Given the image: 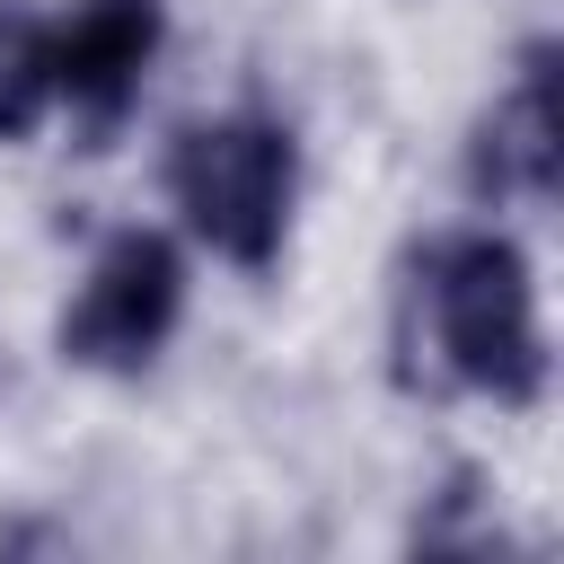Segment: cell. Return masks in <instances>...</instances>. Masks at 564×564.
I'll list each match as a JSON object with an SVG mask.
<instances>
[{
  "mask_svg": "<svg viewBox=\"0 0 564 564\" xmlns=\"http://www.w3.org/2000/svg\"><path fill=\"white\" fill-rule=\"evenodd\" d=\"M432 326H441L449 370L467 388H485V397L520 405L546 379L538 317H529V264L502 238H449L432 256Z\"/></svg>",
  "mask_w": 564,
  "mask_h": 564,
  "instance_id": "cell-1",
  "label": "cell"
},
{
  "mask_svg": "<svg viewBox=\"0 0 564 564\" xmlns=\"http://www.w3.org/2000/svg\"><path fill=\"white\" fill-rule=\"evenodd\" d=\"M167 185L185 203V220L238 256V264H273L282 247V212H291V141L282 123H256V115H220V123H194L167 159Z\"/></svg>",
  "mask_w": 564,
  "mask_h": 564,
  "instance_id": "cell-2",
  "label": "cell"
},
{
  "mask_svg": "<svg viewBox=\"0 0 564 564\" xmlns=\"http://www.w3.org/2000/svg\"><path fill=\"white\" fill-rule=\"evenodd\" d=\"M167 326H176V256L159 238H115L62 317V352L97 370H132L159 352Z\"/></svg>",
  "mask_w": 564,
  "mask_h": 564,
  "instance_id": "cell-3",
  "label": "cell"
},
{
  "mask_svg": "<svg viewBox=\"0 0 564 564\" xmlns=\"http://www.w3.org/2000/svg\"><path fill=\"white\" fill-rule=\"evenodd\" d=\"M159 44V0H79L70 26L44 35L53 53V88L88 115H115L132 88H141V62Z\"/></svg>",
  "mask_w": 564,
  "mask_h": 564,
  "instance_id": "cell-4",
  "label": "cell"
},
{
  "mask_svg": "<svg viewBox=\"0 0 564 564\" xmlns=\"http://www.w3.org/2000/svg\"><path fill=\"white\" fill-rule=\"evenodd\" d=\"M564 167V123H555V53H529L520 88L485 115L476 141V194H546Z\"/></svg>",
  "mask_w": 564,
  "mask_h": 564,
  "instance_id": "cell-5",
  "label": "cell"
},
{
  "mask_svg": "<svg viewBox=\"0 0 564 564\" xmlns=\"http://www.w3.org/2000/svg\"><path fill=\"white\" fill-rule=\"evenodd\" d=\"M44 97H53V53H44V26L35 18H0V141L9 132H26L35 115H44Z\"/></svg>",
  "mask_w": 564,
  "mask_h": 564,
  "instance_id": "cell-6",
  "label": "cell"
}]
</instances>
